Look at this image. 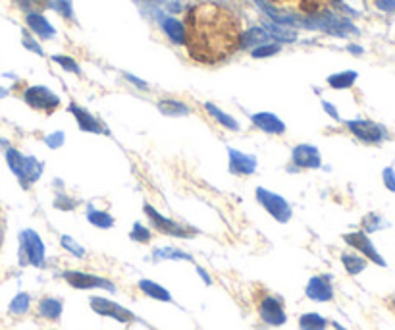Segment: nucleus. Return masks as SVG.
<instances>
[{"instance_id": "nucleus-18", "label": "nucleus", "mask_w": 395, "mask_h": 330, "mask_svg": "<svg viewBox=\"0 0 395 330\" xmlns=\"http://www.w3.org/2000/svg\"><path fill=\"white\" fill-rule=\"evenodd\" d=\"M27 25L31 27V31H35L39 35L40 39H50L54 37V27L50 25V22L45 16H40L37 12H29L27 14Z\"/></svg>"}, {"instance_id": "nucleus-21", "label": "nucleus", "mask_w": 395, "mask_h": 330, "mask_svg": "<svg viewBox=\"0 0 395 330\" xmlns=\"http://www.w3.org/2000/svg\"><path fill=\"white\" fill-rule=\"evenodd\" d=\"M158 110L164 116H187L191 113V108L186 103L176 101V99H162V101H158Z\"/></svg>"}, {"instance_id": "nucleus-23", "label": "nucleus", "mask_w": 395, "mask_h": 330, "mask_svg": "<svg viewBox=\"0 0 395 330\" xmlns=\"http://www.w3.org/2000/svg\"><path fill=\"white\" fill-rule=\"evenodd\" d=\"M204 108H207V113H209L210 116H212V118L220 124V126L232 129V131H237V129H239V124H237V120H235L234 116H230V114L224 113V110H220L216 105H212V103H204Z\"/></svg>"}, {"instance_id": "nucleus-31", "label": "nucleus", "mask_w": 395, "mask_h": 330, "mask_svg": "<svg viewBox=\"0 0 395 330\" xmlns=\"http://www.w3.org/2000/svg\"><path fill=\"white\" fill-rule=\"evenodd\" d=\"M278 52H280V45H268V43H264V45L255 47V50H253V58H268V57H274Z\"/></svg>"}, {"instance_id": "nucleus-32", "label": "nucleus", "mask_w": 395, "mask_h": 330, "mask_svg": "<svg viewBox=\"0 0 395 330\" xmlns=\"http://www.w3.org/2000/svg\"><path fill=\"white\" fill-rule=\"evenodd\" d=\"M52 60L57 62V64H60L62 68H64L66 72H73V73H80V64L73 60V58L70 57H62V55H57V57H52Z\"/></svg>"}, {"instance_id": "nucleus-30", "label": "nucleus", "mask_w": 395, "mask_h": 330, "mask_svg": "<svg viewBox=\"0 0 395 330\" xmlns=\"http://www.w3.org/2000/svg\"><path fill=\"white\" fill-rule=\"evenodd\" d=\"M27 309H29V296L27 294H17L10 303V311L14 315L27 313Z\"/></svg>"}, {"instance_id": "nucleus-46", "label": "nucleus", "mask_w": 395, "mask_h": 330, "mask_svg": "<svg viewBox=\"0 0 395 330\" xmlns=\"http://www.w3.org/2000/svg\"><path fill=\"white\" fill-rule=\"evenodd\" d=\"M197 273L201 274L202 278H204V282H207V284H210V278H209V274L204 273V271H202V268H199V266H197Z\"/></svg>"}, {"instance_id": "nucleus-19", "label": "nucleus", "mask_w": 395, "mask_h": 330, "mask_svg": "<svg viewBox=\"0 0 395 330\" xmlns=\"http://www.w3.org/2000/svg\"><path fill=\"white\" fill-rule=\"evenodd\" d=\"M162 29L166 31L170 39L174 41L176 45L186 43V27L181 22H178L176 17H162Z\"/></svg>"}, {"instance_id": "nucleus-28", "label": "nucleus", "mask_w": 395, "mask_h": 330, "mask_svg": "<svg viewBox=\"0 0 395 330\" xmlns=\"http://www.w3.org/2000/svg\"><path fill=\"white\" fill-rule=\"evenodd\" d=\"M341 263L345 266V271L349 274H359L363 273L364 268H366V259L359 257V255H353V253H343L341 255Z\"/></svg>"}, {"instance_id": "nucleus-25", "label": "nucleus", "mask_w": 395, "mask_h": 330, "mask_svg": "<svg viewBox=\"0 0 395 330\" xmlns=\"http://www.w3.org/2000/svg\"><path fill=\"white\" fill-rule=\"evenodd\" d=\"M39 313L43 315L45 319L58 321V319H60V315H62V301H60V299H54V298L40 299Z\"/></svg>"}, {"instance_id": "nucleus-7", "label": "nucleus", "mask_w": 395, "mask_h": 330, "mask_svg": "<svg viewBox=\"0 0 395 330\" xmlns=\"http://www.w3.org/2000/svg\"><path fill=\"white\" fill-rule=\"evenodd\" d=\"M347 129L357 137L361 139L363 143H380L384 137H386V131L384 128L376 124V122L371 120H347L345 122Z\"/></svg>"}, {"instance_id": "nucleus-34", "label": "nucleus", "mask_w": 395, "mask_h": 330, "mask_svg": "<svg viewBox=\"0 0 395 330\" xmlns=\"http://www.w3.org/2000/svg\"><path fill=\"white\" fill-rule=\"evenodd\" d=\"M131 240H135V242H141V243H147L149 240H151V232H149V230H147L143 224L135 222L133 230H131Z\"/></svg>"}, {"instance_id": "nucleus-10", "label": "nucleus", "mask_w": 395, "mask_h": 330, "mask_svg": "<svg viewBox=\"0 0 395 330\" xmlns=\"http://www.w3.org/2000/svg\"><path fill=\"white\" fill-rule=\"evenodd\" d=\"M343 240H345L353 250L361 251L364 257L371 259V261H374L376 265L380 266H386V261H384V257L380 255L378 251H376V248H374V243L371 242V238L366 236L364 232H351V234H345L343 236Z\"/></svg>"}, {"instance_id": "nucleus-38", "label": "nucleus", "mask_w": 395, "mask_h": 330, "mask_svg": "<svg viewBox=\"0 0 395 330\" xmlns=\"http://www.w3.org/2000/svg\"><path fill=\"white\" fill-rule=\"evenodd\" d=\"M45 141H47V145H49L50 149H57V147H60L64 143V134H62V131H57V134H52V136L47 137Z\"/></svg>"}, {"instance_id": "nucleus-16", "label": "nucleus", "mask_w": 395, "mask_h": 330, "mask_svg": "<svg viewBox=\"0 0 395 330\" xmlns=\"http://www.w3.org/2000/svg\"><path fill=\"white\" fill-rule=\"evenodd\" d=\"M251 122H253L255 128L264 131V134H272V136H282V134H285V124L272 113L253 114V116H251Z\"/></svg>"}, {"instance_id": "nucleus-43", "label": "nucleus", "mask_w": 395, "mask_h": 330, "mask_svg": "<svg viewBox=\"0 0 395 330\" xmlns=\"http://www.w3.org/2000/svg\"><path fill=\"white\" fill-rule=\"evenodd\" d=\"M322 106H324V110L328 113V116L330 118H334L336 122H339V114H338V108L334 105H330V103H322Z\"/></svg>"}, {"instance_id": "nucleus-13", "label": "nucleus", "mask_w": 395, "mask_h": 330, "mask_svg": "<svg viewBox=\"0 0 395 330\" xmlns=\"http://www.w3.org/2000/svg\"><path fill=\"white\" fill-rule=\"evenodd\" d=\"M291 161L293 164L297 166V168H306V170H313V168H320L322 166V157H320V151L316 149L315 145H297L293 149V153H291Z\"/></svg>"}, {"instance_id": "nucleus-42", "label": "nucleus", "mask_w": 395, "mask_h": 330, "mask_svg": "<svg viewBox=\"0 0 395 330\" xmlns=\"http://www.w3.org/2000/svg\"><path fill=\"white\" fill-rule=\"evenodd\" d=\"M57 207L58 209H73L75 203L72 199H66V197H57Z\"/></svg>"}, {"instance_id": "nucleus-14", "label": "nucleus", "mask_w": 395, "mask_h": 330, "mask_svg": "<svg viewBox=\"0 0 395 330\" xmlns=\"http://www.w3.org/2000/svg\"><path fill=\"white\" fill-rule=\"evenodd\" d=\"M228 157H230V172L235 176H251L257 170V159L253 155L241 153L237 149H230Z\"/></svg>"}, {"instance_id": "nucleus-44", "label": "nucleus", "mask_w": 395, "mask_h": 330, "mask_svg": "<svg viewBox=\"0 0 395 330\" xmlns=\"http://www.w3.org/2000/svg\"><path fill=\"white\" fill-rule=\"evenodd\" d=\"M16 2H17V6H22L24 10H29V8H33V6H37L40 0H16Z\"/></svg>"}, {"instance_id": "nucleus-40", "label": "nucleus", "mask_w": 395, "mask_h": 330, "mask_svg": "<svg viewBox=\"0 0 395 330\" xmlns=\"http://www.w3.org/2000/svg\"><path fill=\"white\" fill-rule=\"evenodd\" d=\"M24 45L29 50H33V52H37V55H43V49L39 47V43L33 39L31 35H27V33H24Z\"/></svg>"}, {"instance_id": "nucleus-9", "label": "nucleus", "mask_w": 395, "mask_h": 330, "mask_svg": "<svg viewBox=\"0 0 395 330\" xmlns=\"http://www.w3.org/2000/svg\"><path fill=\"white\" fill-rule=\"evenodd\" d=\"M64 280L77 288V290H93V288H106V290L114 292V286L106 278H100V276H95V274H85V273H77V271H66Z\"/></svg>"}, {"instance_id": "nucleus-17", "label": "nucleus", "mask_w": 395, "mask_h": 330, "mask_svg": "<svg viewBox=\"0 0 395 330\" xmlns=\"http://www.w3.org/2000/svg\"><path fill=\"white\" fill-rule=\"evenodd\" d=\"M68 110L73 114V118L77 120V126H80L83 131H89V134H105V129H103V126L98 124V120L93 116V114H89L85 108H81L80 105H70L68 106Z\"/></svg>"}, {"instance_id": "nucleus-20", "label": "nucleus", "mask_w": 395, "mask_h": 330, "mask_svg": "<svg viewBox=\"0 0 395 330\" xmlns=\"http://www.w3.org/2000/svg\"><path fill=\"white\" fill-rule=\"evenodd\" d=\"M268 39H270V35L267 33V29H262V27H251L249 31L241 33V45H239V47L251 49V47L264 45Z\"/></svg>"}, {"instance_id": "nucleus-12", "label": "nucleus", "mask_w": 395, "mask_h": 330, "mask_svg": "<svg viewBox=\"0 0 395 330\" xmlns=\"http://www.w3.org/2000/svg\"><path fill=\"white\" fill-rule=\"evenodd\" d=\"M258 315L260 319L270 324V327H282L285 322V313H283L282 301L274 296H267L258 303Z\"/></svg>"}, {"instance_id": "nucleus-6", "label": "nucleus", "mask_w": 395, "mask_h": 330, "mask_svg": "<svg viewBox=\"0 0 395 330\" xmlns=\"http://www.w3.org/2000/svg\"><path fill=\"white\" fill-rule=\"evenodd\" d=\"M278 8L288 10L291 14H303V16H313L322 10L328 8L331 0H268Z\"/></svg>"}, {"instance_id": "nucleus-2", "label": "nucleus", "mask_w": 395, "mask_h": 330, "mask_svg": "<svg viewBox=\"0 0 395 330\" xmlns=\"http://www.w3.org/2000/svg\"><path fill=\"white\" fill-rule=\"evenodd\" d=\"M6 162H8L10 170L16 174V178L22 182L24 187L35 184L40 178V174H43V170H45L43 162L33 159V157H25L17 149H8L6 151Z\"/></svg>"}, {"instance_id": "nucleus-47", "label": "nucleus", "mask_w": 395, "mask_h": 330, "mask_svg": "<svg viewBox=\"0 0 395 330\" xmlns=\"http://www.w3.org/2000/svg\"><path fill=\"white\" fill-rule=\"evenodd\" d=\"M334 327H336V329H338V330H345V329H343V327H341V324H338V322H334Z\"/></svg>"}, {"instance_id": "nucleus-1", "label": "nucleus", "mask_w": 395, "mask_h": 330, "mask_svg": "<svg viewBox=\"0 0 395 330\" xmlns=\"http://www.w3.org/2000/svg\"><path fill=\"white\" fill-rule=\"evenodd\" d=\"M186 45L189 57L201 64H218L241 45L239 20L216 2H201L186 16Z\"/></svg>"}, {"instance_id": "nucleus-48", "label": "nucleus", "mask_w": 395, "mask_h": 330, "mask_svg": "<svg viewBox=\"0 0 395 330\" xmlns=\"http://www.w3.org/2000/svg\"><path fill=\"white\" fill-rule=\"evenodd\" d=\"M394 307H395V299H394Z\"/></svg>"}, {"instance_id": "nucleus-45", "label": "nucleus", "mask_w": 395, "mask_h": 330, "mask_svg": "<svg viewBox=\"0 0 395 330\" xmlns=\"http://www.w3.org/2000/svg\"><path fill=\"white\" fill-rule=\"evenodd\" d=\"M126 78H128L133 85H137V87H141V89H147V83L145 81H141L139 78H135V76H131V73H126Z\"/></svg>"}, {"instance_id": "nucleus-4", "label": "nucleus", "mask_w": 395, "mask_h": 330, "mask_svg": "<svg viewBox=\"0 0 395 330\" xmlns=\"http://www.w3.org/2000/svg\"><path fill=\"white\" fill-rule=\"evenodd\" d=\"M24 101L35 110H43L47 114L54 113L60 106V99L49 87H43V85H35V87L27 89L24 93Z\"/></svg>"}, {"instance_id": "nucleus-3", "label": "nucleus", "mask_w": 395, "mask_h": 330, "mask_svg": "<svg viewBox=\"0 0 395 330\" xmlns=\"http://www.w3.org/2000/svg\"><path fill=\"white\" fill-rule=\"evenodd\" d=\"M257 201L264 207L270 217H274L278 222H288L291 218V207L290 203L283 199L282 195L268 192L267 187H257Z\"/></svg>"}, {"instance_id": "nucleus-35", "label": "nucleus", "mask_w": 395, "mask_h": 330, "mask_svg": "<svg viewBox=\"0 0 395 330\" xmlns=\"http://www.w3.org/2000/svg\"><path fill=\"white\" fill-rule=\"evenodd\" d=\"M156 257H164V259H186V261H193V259H191V255H187V253H184V251L172 250V248H168V250H158V251H156Z\"/></svg>"}, {"instance_id": "nucleus-11", "label": "nucleus", "mask_w": 395, "mask_h": 330, "mask_svg": "<svg viewBox=\"0 0 395 330\" xmlns=\"http://www.w3.org/2000/svg\"><path fill=\"white\" fill-rule=\"evenodd\" d=\"M91 307H93L95 313L103 315V317H110V319L118 322H131L135 319L133 313H129L126 307L118 306V303H114L110 299L91 298Z\"/></svg>"}, {"instance_id": "nucleus-29", "label": "nucleus", "mask_w": 395, "mask_h": 330, "mask_svg": "<svg viewBox=\"0 0 395 330\" xmlns=\"http://www.w3.org/2000/svg\"><path fill=\"white\" fill-rule=\"evenodd\" d=\"M87 220L93 226H97V228H112L114 226V218L108 213H105V210L91 209L87 213Z\"/></svg>"}, {"instance_id": "nucleus-27", "label": "nucleus", "mask_w": 395, "mask_h": 330, "mask_svg": "<svg viewBox=\"0 0 395 330\" xmlns=\"http://www.w3.org/2000/svg\"><path fill=\"white\" fill-rule=\"evenodd\" d=\"M328 322L318 313H305L299 319V329L301 330H326Z\"/></svg>"}, {"instance_id": "nucleus-5", "label": "nucleus", "mask_w": 395, "mask_h": 330, "mask_svg": "<svg viewBox=\"0 0 395 330\" xmlns=\"http://www.w3.org/2000/svg\"><path fill=\"white\" fill-rule=\"evenodd\" d=\"M145 215L151 218V224L158 230L161 234H166V236H176V238H191L193 236V230H189L184 224H179L172 218L162 217L158 210L151 207V205H145Z\"/></svg>"}, {"instance_id": "nucleus-49", "label": "nucleus", "mask_w": 395, "mask_h": 330, "mask_svg": "<svg viewBox=\"0 0 395 330\" xmlns=\"http://www.w3.org/2000/svg\"><path fill=\"white\" fill-rule=\"evenodd\" d=\"M40 2H43V0H40Z\"/></svg>"}, {"instance_id": "nucleus-39", "label": "nucleus", "mask_w": 395, "mask_h": 330, "mask_svg": "<svg viewBox=\"0 0 395 330\" xmlns=\"http://www.w3.org/2000/svg\"><path fill=\"white\" fill-rule=\"evenodd\" d=\"M54 8L64 17H72V6H70L68 0H57V2H54Z\"/></svg>"}, {"instance_id": "nucleus-36", "label": "nucleus", "mask_w": 395, "mask_h": 330, "mask_svg": "<svg viewBox=\"0 0 395 330\" xmlns=\"http://www.w3.org/2000/svg\"><path fill=\"white\" fill-rule=\"evenodd\" d=\"M382 180H384V185H386L387 189L395 194V170L392 168V166L384 168V172H382Z\"/></svg>"}, {"instance_id": "nucleus-15", "label": "nucleus", "mask_w": 395, "mask_h": 330, "mask_svg": "<svg viewBox=\"0 0 395 330\" xmlns=\"http://www.w3.org/2000/svg\"><path fill=\"white\" fill-rule=\"evenodd\" d=\"M306 296L315 301H330L334 298L330 276H313L306 284Z\"/></svg>"}, {"instance_id": "nucleus-33", "label": "nucleus", "mask_w": 395, "mask_h": 330, "mask_svg": "<svg viewBox=\"0 0 395 330\" xmlns=\"http://www.w3.org/2000/svg\"><path fill=\"white\" fill-rule=\"evenodd\" d=\"M62 248H64L66 251H70L75 257H83V255H85V250H83L77 242H73L70 236H62Z\"/></svg>"}, {"instance_id": "nucleus-8", "label": "nucleus", "mask_w": 395, "mask_h": 330, "mask_svg": "<svg viewBox=\"0 0 395 330\" xmlns=\"http://www.w3.org/2000/svg\"><path fill=\"white\" fill-rule=\"evenodd\" d=\"M20 242H22V251L33 266L45 265V243L39 238V234L33 230H24L20 234Z\"/></svg>"}, {"instance_id": "nucleus-24", "label": "nucleus", "mask_w": 395, "mask_h": 330, "mask_svg": "<svg viewBox=\"0 0 395 330\" xmlns=\"http://www.w3.org/2000/svg\"><path fill=\"white\" fill-rule=\"evenodd\" d=\"M139 290L143 292L145 296L153 299H158V301H172V296L166 288L158 286L156 282L153 280H141L139 282Z\"/></svg>"}, {"instance_id": "nucleus-26", "label": "nucleus", "mask_w": 395, "mask_h": 330, "mask_svg": "<svg viewBox=\"0 0 395 330\" xmlns=\"http://www.w3.org/2000/svg\"><path fill=\"white\" fill-rule=\"evenodd\" d=\"M357 78H359V73L353 72V70H347V72H339V73H334L328 78V85L334 89H349L355 85Z\"/></svg>"}, {"instance_id": "nucleus-22", "label": "nucleus", "mask_w": 395, "mask_h": 330, "mask_svg": "<svg viewBox=\"0 0 395 330\" xmlns=\"http://www.w3.org/2000/svg\"><path fill=\"white\" fill-rule=\"evenodd\" d=\"M264 29H267L268 35L276 41L293 43V41L297 39V33L293 31V29H290V25H280V24H274V22H267Z\"/></svg>"}, {"instance_id": "nucleus-41", "label": "nucleus", "mask_w": 395, "mask_h": 330, "mask_svg": "<svg viewBox=\"0 0 395 330\" xmlns=\"http://www.w3.org/2000/svg\"><path fill=\"white\" fill-rule=\"evenodd\" d=\"M376 6H378L382 12H389V14H395V0H374Z\"/></svg>"}, {"instance_id": "nucleus-37", "label": "nucleus", "mask_w": 395, "mask_h": 330, "mask_svg": "<svg viewBox=\"0 0 395 330\" xmlns=\"http://www.w3.org/2000/svg\"><path fill=\"white\" fill-rule=\"evenodd\" d=\"M382 218L378 217V215H366L363 220L364 228H366V232H374V230H378V228H382V222H380Z\"/></svg>"}]
</instances>
